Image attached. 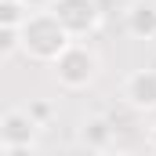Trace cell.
I'll use <instances>...</instances> for the list:
<instances>
[{
	"instance_id": "obj_11",
	"label": "cell",
	"mask_w": 156,
	"mask_h": 156,
	"mask_svg": "<svg viewBox=\"0 0 156 156\" xmlns=\"http://www.w3.org/2000/svg\"><path fill=\"white\" fill-rule=\"evenodd\" d=\"M22 4H26V11L33 15V11H47V7H51L55 0H22Z\"/></svg>"
},
{
	"instance_id": "obj_14",
	"label": "cell",
	"mask_w": 156,
	"mask_h": 156,
	"mask_svg": "<svg viewBox=\"0 0 156 156\" xmlns=\"http://www.w3.org/2000/svg\"><path fill=\"white\" fill-rule=\"evenodd\" d=\"M94 156H131V153H94Z\"/></svg>"
},
{
	"instance_id": "obj_10",
	"label": "cell",
	"mask_w": 156,
	"mask_h": 156,
	"mask_svg": "<svg viewBox=\"0 0 156 156\" xmlns=\"http://www.w3.org/2000/svg\"><path fill=\"white\" fill-rule=\"evenodd\" d=\"M26 113H29V120H33V123H47V120H51V105H47V102H29V109H26Z\"/></svg>"
},
{
	"instance_id": "obj_1",
	"label": "cell",
	"mask_w": 156,
	"mask_h": 156,
	"mask_svg": "<svg viewBox=\"0 0 156 156\" xmlns=\"http://www.w3.org/2000/svg\"><path fill=\"white\" fill-rule=\"evenodd\" d=\"M73 44V37L58 26V18L51 11H33L22 26H18V47H26L40 62H55L66 47Z\"/></svg>"
},
{
	"instance_id": "obj_2",
	"label": "cell",
	"mask_w": 156,
	"mask_h": 156,
	"mask_svg": "<svg viewBox=\"0 0 156 156\" xmlns=\"http://www.w3.org/2000/svg\"><path fill=\"white\" fill-rule=\"evenodd\" d=\"M55 76H58V83H66V87H87L91 80H94V73H98V55L87 47V44H69L55 62Z\"/></svg>"
},
{
	"instance_id": "obj_13",
	"label": "cell",
	"mask_w": 156,
	"mask_h": 156,
	"mask_svg": "<svg viewBox=\"0 0 156 156\" xmlns=\"http://www.w3.org/2000/svg\"><path fill=\"white\" fill-rule=\"evenodd\" d=\"M149 145H153V149H156V123H153V127H149Z\"/></svg>"
},
{
	"instance_id": "obj_4",
	"label": "cell",
	"mask_w": 156,
	"mask_h": 156,
	"mask_svg": "<svg viewBox=\"0 0 156 156\" xmlns=\"http://www.w3.org/2000/svg\"><path fill=\"white\" fill-rule=\"evenodd\" d=\"M37 123L29 120L26 109H11L0 116V149H11V145H33L37 142Z\"/></svg>"
},
{
	"instance_id": "obj_9",
	"label": "cell",
	"mask_w": 156,
	"mask_h": 156,
	"mask_svg": "<svg viewBox=\"0 0 156 156\" xmlns=\"http://www.w3.org/2000/svg\"><path fill=\"white\" fill-rule=\"evenodd\" d=\"M15 51H18V29L0 26V58H7V55H15Z\"/></svg>"
},
{
	"instance_id": "obj_5",
	"label": "cell",
	"mask_w": 156,
	"mask_h": 156,
	"mask_svg": "<svg viewBox=\"0 0 156 156\" xmlns=\"http://www.w3.org/2000/svg\"><path fill=\"white\" fill-rule=\"evenodd\" d=\"M123 98L134 109H156V69H138L123 83Z\"/></svg>"
},
{
	"instance_id": "obj_3",
	"label": "cell",
	"mask_w": 156,
	"mask_h": 156,
	"mask_svg": "<svg viewBox=\"0 0 156 156\" xmlns=\"http://www.w3.org/2000/svg\"><path fill=\"white\" fill-rule=\"evenodd\" d=\"M47 11L58 18V26H62L73 40L94 33V29H98V22H102V11H98V4H94V0H55Z\"/></svg>"
},
{
	"instance_id": "obj_6",
	"label": "cell",
	"mask_w": 156,
	"mask_h": 156,
	"mask_svg": "<svg viewBox=\"0 0 156 156\" xmlns=\"http://www.w3.org/2000/svg\"><path fill=\"white\" fill-rule=\"evenodd\" d=\"M127 33L138 40L156 37V4L153 0H138V4L127 7Z\"/></svg>"
},
{
	"instance_id": "obj_15",
	"label": "cell",
	"mask_w": 156,
	"mask_h": 156,
	"mask_svg": "<svg viewBox=\"0 0 156 156\" xmlns=\"http://www.w3.org/2000/svg\"><path fill=\"white\" fill-rule=\"evenodd\" d=\"M153 40H156V37H153Z\"/></svg>"
},
{
	"instance_id": "obj_8",
	"label": "cell",
	"mask_w": 156,
	"mask_h": 156,
	"mask_svg": "<svg viewBox=\"0 0 156 156\" xmlns=\"http://www.w3.org/2000/svg\"><path fill=\"white\" fill-rule=\"evenodd\" d=\"M26 18H29V11H26V4H22V0H0V26L18 29Z\"/></svg>"
},
{
	"instance_id": "obj_12",
	"label": "cell",
	"mask_w": 156,
	"mask_h": 156,
	"mask_svg": "<svg viewBox=\"0 0 156 156\" xmlns=\"http://www.w3.org/2000/svg\"><path fill=\"white\" fill-rule=\"evenodd\" d=\"M4 156H33V145H11L4 149Z\"/></svg>"
},
{
	"instance_id": "obj_7",
	"label": "cell",
	"mask_w": 156,
	"mask_h": 156,
	"mask_svg": "<svg viewBox=\"0 0 156 156\" xmlns=\"http://www.w3.org/2000/svg\"><path fill=\"white\" fill-rule=\"evenodd\" d=\"M113 134H116V127H113L109 116H91L87 123H83V131H80V138H83L87 149H94V153H109Z\"/></svg>"
}]
</instances>
